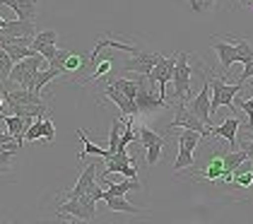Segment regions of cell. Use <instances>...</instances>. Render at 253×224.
I'll use <instances>...</instances> for the list:
<instances>
[{
  "label": "cell",
  "instance_id": "cell-20",
  "mask_svg": "<svg viewBox=\"0 0 253 224\" xmlns=\"http://www.w3.org/2000/svg\"><path fill=\"white\" fill-rule=\"evenodd\" d=\"M78 137L82 140V145H84V147H82V152L78 154L80 162H82L84 157H89V154H97L99 159H106V157L111 154V149H109V147H99V145H94V142L87 137V133H84V131H78Z\"/></svg>",
  "mask_w": 253,
  "mask_h": 224
},
{
  "label": "cell",
  "instance_id": "cell-21",
  "mask_svg": "<svg viewBox=\"0 0 253 224\" xmlns=\"http://www.w3.org/2000/svg\"><path fill=\"white\" fill-rule=\"evenodd\" d=\"M58 77H65V73L60 70V68H53V65H48V68H43L37 73V80H34V92H39L48 85V82H53V80H58Z\"/></svg>",
  "mask_w": 253,
  "mask_h": 224
},
{
  "label": "cell",
  "instance_id": "cell-4",
  "mask_svg": "<svg viewBox=\"0 0 253 224\" xmlns=\"http://www.w3.org/2000/svg\"><path fill=\"white\" fill-rule=\"evenodd\" d=\"M210 85H212V99H210V111L212 116L222 106H234V99H236V94L241 92V87H244V82H236V85H227L224 82V77H217V75H210Z\"/></svg>",
  "mask_w": 253,
  "mask_h": 224
},
{
  "label": "cell",
  "instance_id": "cell-12",
  "mask_svg": "<svg viewBox=\"0 0 253 224\" xmlns=\"http://www.w3.org/2000/svg\"><path fill=\"white\" fill-rule=\"evenodd\" d=\"M224 37L229 39V34H224ZM232 41V39H229ZM210 46H212L214 51H217V56H219V68H222V73H229L232 70V65L236 63V44H224V41H219V37H210Z\"/></svg>",
  "mask_w": 253,
  "mask_h": 224
},
{
  "label": "cell",
  "instance_id": "cell-29",
  "mask_svg": "<svg viewBox=\"0 0 253 224\" xmlns=\"http://www.w3.org/2000/svg\"><path fill=\"white\" fill-rule=\"evenodd\" d=\"M37 53H41V56L46 58V60H53V58L60 53V48H58V44H34L32 46Z\"/></svg>",
  "mask_w": 253,
  "mask_h": 224
},
{
  "label": "cell",
  "instance_id": "cell-28",
  "mask_svg": "<svg viewBox=\"0 0 253 224\" xmlns=\"http://www.w3.org/2000/svg\"><path fill=\"white\" fill-rule=\"evenodd\" d=\"M20 152H12V149H2L0 152V174H10L15 169V157Z\"/></svg>",
  "mask_w": 253,
  "mask_h": 224
},
{
  "label": "cell",
  "instance_id": "cell-14",
  "mask_svg": "<svg viewBox=\"0 0 253 224\" xmlns=\"http://www.w3.org/2000/svg\"><path fill=\"white\" fill-rule=\"evenodd\" d=\"M0 121L7 126V133L20 142L24 145V133L29 131V126L34 123L32 118H22V116H15V113H10V116H5V113H0Z\"/></svg>",
  "mask_w": 253,
  "mask_h": 224
},
{
  "label": "cell",
  "instance_id": "cell-10",
  "mask_svg": "<svg viewBox=\"0 0 253 224\" xmlns=\"http://www.w3.org/2000/svg\"><path fill=\"white\" fill-rule=\"evenodd\" d=\"M162 58H164V56H162V53H157V51L140 48L135 56H130V60H126V63H123V70H126V73L150 75V73H152V68H155Z\"/></svg>",
  "mask_w": 253,
  "mask_h": 224
},
{
  "label": "cell",
  "instance_id": "cell-2",
  "mask_svg": "<svg viewBox=\"0 0 253 224\" xmlns=\"http://www.w3.org/2000/svg\"><path fill=\"white\" fill-rule=\"evenodd\" d=\"M48 68V60L37 53L32 58H24V60H17L12 65V73H10V82H15L22 90H34V80H37V73Z\"/></svg>",
  "mask_w": 253,
  "mask_h": 224
},
{
  "label": "cell",
  "instance_id": "cell-19",
  "mask_svg": "<svg viewBox=\"0 0 253 224\" xmlns=\"http://www.w3.org/2000/svg\"><path fill=\"white\" fill-rule=\"evenodd\" d=\"M106 205L111 212H126V215H140V212H147L150 207H137V205H130L126 195H111L106 198Z\"/></svg>",
  "mask_w": 253,
  "mask_h": 224
},
{
  "label": "cell",
  "instance_id": "cell-38",
  "mask_svg": "<svg viewBox=\"0 0 253 224\" xmlns=\"http://www.w3.org/2000/svg\"><path fill=\"white\" fill-rule=\"evenodd\" d=\"M5 24H7V19H5V17H0V29H2Z\"/></svg>",
  "mask_w": 253,
  "mask_h": 224
},
{
  "label": "cell",
  "instance_id": "cell-27",
  "mask_svg": "<svg viewBox=\"0 0 253 224\" xmlns=\"http://www.w3.org/2000/svg\"><path fill=\"white\" fill-rule=\"evenodd\" d=\"M121 123H123V118H114V121H111V131H109V149H111V152H116V149H118L121 135H123Z\"/></svg>",
  "mask_w": 253,
  "mask_h": 224
},
{
  "label": "cell",
  "instance_id": "cell-22",
  "mask_svg": "<svg viewBox=\"0 0 253 224\" xmlns=\"http://www.w3.org/2000/svg\"><path fill=\"white\" fill-rule=\"evenodd\" d=\"M89 65V56H80V53H68L65 58V77H73L75 80V75L82 73L84 68Z\"/></svg>",
  "mask_w": 253,
  "mask_h": 224
},
{
  "label": "cell",
  "instance_id": "cell-7",
  "mask_svg": "<svg viewBox=\"0 0 253 224\" xmlns=\"http://www.w3.org/2000/svg\"><path fill=\"white\" fill-rule=\"evenodd\" d=\"M210 99H212V85H210V75L205 73V82L200 87V92L195 94L193 99L188 101V109L205 123L212 128V111H210Z\"/></svg>",
  "mask_w": 253,
  "mask_h": 224
},
{
  "label": "cell",
  "instance_id": "cell-18",
  "mask_svg": "<svg viewBox=\"0 0 253 224\" xmlns=\"http://www.w3.org/2000/svg\"><path fill=\"white\" fill-rule=\"evenodd\" d=\"M234 186L241 188V190L253 188V162L251 159H246L244 164H239V167L234 169Z\"/></svg>",
  "mask_w": 253,
  "mask_h": 224
},
{
  "label": "cell",
  "instance_id": "cell-32",
  "mask_svg": "<svg viewBox=\"0 0 253 224\" xmlns=\"http://www.w3.org/2000/svg\"><path fill=\"white\" fill-rule=\"evenodd\" d=\"M41 137H43V142H53V137H56V126H53V121L46 118V116H43V121H41Z\"/></svg>",
  "mask_w": 253,
  "mask_h": 224
},
{
  "label": "cell",
  "instance_id": "cell-11",
  "mask_svg": "<svg viewBox=\"0 0 253 224\" xmlns=\"http://www.w3.org/2000/svg\"><path fill=\"white\" fill-rule=\"evenodd\" d=\"M222 174H224V152H219V149H214L208 157V162L198 171H193L195 181H208V183H219Z\"/></svg>",
  "mask_w": 253,
  "mask_h": 224
},
{
  "label": "cell",
  "instance_id": "cell-1",
  "mask_svg": "<svg viewBox=\"0 0 253 224\" xmlns=\"http://www.w3.org/2000/svg\"><path fill=\"white\" fill-rule=\"evenodd\" d=\"M188 53L186 51H178L176 53V65H174V99L176 101H181V104H186V101H191L193 99V94H191V77H193L195 68L188 63Z\"/></svg>",
  "mask_w": 253,
  "mask_h": 224
},
{
  "label": "cell",
  "instance_id": "cell-23",
  "mask_svg": "<svg viewBox=\"0 0 253 224\" xmlns=\"http://www.w3.org/2000/svg\"><path fill=\"white\" fill-rule=\"evenodd\" d=\"M12 65H15V60L10 58V53L5 48H0V92H5V85L10 82Z\"/></svg>",
  "mask_w": 253,
  "mask_h": 224
},
{
  "label": "cell",
  "instance_id": "cell-37",
  "mask_svg": "<svg viewBox=\"0 0 253 224\" xmlns=\"http://www.w3.org/2000/svg\"><path fill=\"white\" fill-rule=\"evenodd\" d=\"M239 2H241L246 10H253V0H239Z\"/></svg>",
  "mask_w": 253,
  "mask_h": 224
},
{
  "label": "cell",
  "instance_id": "cell-13",
  "mask_svg": "<svg viewBox=\"0 0 253 224\" xmlns=\"http://www.w3.org/2000/svg\"><path fill=\"white\" fill-rule=\"evenodd\" d=\"M94 183H97V164H89V167L78 176L75 188H73V190H65V193H60V195H65V200H68V198H80V195H84Z\"/></svg>",
  "mask_w": 253,
  "mask_h": 224
},
{
  "label": "cell",
  "instance_id": "cell-9",
  "mask_svg": "<svg viewBox=\"0 0 253 224\" xmlns=\"http://www.w3.org/2000/svg\"><path fill=\"white\" fill-rule=\"evenodd\" d=\"M104 99H109L111 104H116L118 111H121V116H140V109H137L135 99L126 96V94L121 92L116 85H111V82H104V90H101V99H99V104H101Z\"/></svg>",
  "mask_w": 253,
  "mask_h": 224
},
{
  "label": "cell",
  "instance_id": "cell-3",
  "mask_svg": "<svg viewBox=\"0 0 253 224\" xmlns=\"http://www.w3.org/2000/svg\"><path fill=\"white\" fill-rule=\"evenodd\" d=\"M94 198L92 193L87 190L84 195L80 198H68L63 205L56 210V215H70L75 222H94L97 220V207H94Z\"/></svg>",
  "mask_w": 253,
  "mask_h": 224
},
{
  "label": "cell",
  "instance_id": "cell-6",
  "mask_svg": "<svg viewBox=\"0 0 253 224\" xmlns=\"http://www.w3.org/2000/svg\"><path fill=\"white\" fill-rule=\"evenodd\" d=\"M174 128H191V131L200 133V137H212V128L210 126H205L198 116H195L186 104H181V101H176L174 106V121L169 123V128L167 131L171 133Z\"/></svg>",
  "mask_w": 253,
  "mask_h": 224
},
{
  "label": "cell",
  "instance_id": "cell-15",
  "mask_svg": "<svg viewBox=\"0 0 253 224\" xmlns=\"http://www.w3.org/2000/svg\"><path fill=\"white\" fill-rule=\"evenodd\" d=\"M239 128H241V118L234 113V116H229L224 123L212 126V135H217V137H224V140L229 142V149H234L236 140H239Z\"/></svg>",
  "mask_w": 253,
  "mask_h": 224
},
{
  "label": "cell",
  "instance_id": "cell-39",
  "mask_svg": "<svg viewBox=\"0 0 253 224\" xmlns=\"http://www.w3.org/2000/svg\"><path fill=\"white\" fill-rule=\"evenodd\" d=\"M0 113H2V111H0Z\"/></svg>",
  "mask_w": 253,
  "mask_h": 224
},
{
  "label": "cell",
  "instance_id": "cell-8",
  "mask_svg": "<svg viewBox=\"0 0 253 224\" xmlns=\"http://www.w3.org/2000/svg\"><path fill=\"white\" fill-rule=\"evenodd\" d=\"M174 65H176V53L171 58H162L155 68H152V73L147 75L150 85H155L157 90H159V96H162L164 101H167V85L174 80Z\"/></svg>",
  "mask_w": 253,
  "mask_h": 224
},
{
  "label": "cell",
  "instance_id": "cell-16",
  "mask_svg": "<svg viewBox=\"0 0 253 224\" xmlns=\"http://www.w3.org/2000/svg\"><path fill=\"white\" fill-rule=\"evenodd\" d=\"M0 34L12 37V39H34L37 37V27H34V22H29V19H15V22H7V24L0 29Z\"/></svg>",
  "mask_w": 253,
  "mask_h": 224
},
{
  "label": "cell",
  "instance_id": "cell-25",
  "mask_svg": "<svg viewBox=\"0 0 253 224\" xmlns=\"http://www.w3.org/2000/svg\"><path fill=\"white\" fill-rule=\"evenodd\" d=\"M188 2V7L193 10V12H214V10H219L222 7V2L224 0H186Z\"/></svg>",
  "mask_w": 253,
  "mask_h": 224
},
{
  "label": "cell",
  "instance_id": "cell-24",
  "mask_svg": "<svg viewBox=\"0 0 253 224\" xmlns=\"http://www.w3.org/2000/svg\"><path fill=\"white\" fill-rule=\"evenodd\" d=\"M106 82H111V85H116L121 92L126 94V96H130V99H135L137 96V77L135 80H128V77H111V80H106Z\"/></svg>",
  "mask_w": 253,
  "mask_h": 224
},
{
  "label": "cell",
  "instance_id": "cell-17",
  "mask_svg": "<svg viewBox=\"0 0 253 224\" xmlns=\"http://www.w3.org/2000/svg\"><path fill=\"white\" fill-rule=\"evenodd\" d=\"M0 5L15 10L17 19H29L34 22L39 15V7H37V0H0Z\"/></svg>",
  "mask_w": 253,
  "mask_h": 224
},
{
  "label": "cell",
  "instance_id": "cell-5",
  "mask_svg": "<svg viewBox=\"0 0 253 224\" xmlns=\"http://www.w3.org/2000/svg\"><path fill=\"white\" fill-rule=\"evenodd\" d=\"M198 140H200V133L191 131V128H183L181 133H176L178 157H176V162H174V171H183V169H188L195 164L193 152H195V147H198Z\"/></svg>",
  "mask_w": 253,
  "mask_h": 224
},
{
  "label": "cell",
  "instance_id": "cell-33",
  "mask_svg": "<svg viewBox=\"0 0 253 224\" xmlns=\"http://www.w3.org/2000/svg\"><path fill=\"white\" fill-rule=\"evenodd\" d=\"M41 121H43V118H34V123L29 126V131L24 133V140H27V142L41 140Z\"/></svg>",
  "mask_w": 253,
  "mask_h": 224
},
{
  "label": "cell",
  "instance_id": "cell-31",
  "mask_svg": "<svg viewBox=\"0 0 253 224\" xmlns=\"http://www.w3.org/2000/svg\"><path fill=\"white\" fill-rule=\"evenodd\" d=\"M236 142H239V147L246 152V157H249V159L253 162V131H251V128H249V133H244V135H241Z\"/></svg>",
  "mask_w": 253,
  "mask_h": 224
},
{
  "label": "cell",
  "instance_id": "cell-34",
  "mask_svg": "<svg viewBox=\"0 0 253 224\" xmlns=\"http://www.w3.org/2000/svg\"><path fill=\"white\" fill-rule=\"evenodd\" d=\"M234 104L246 111V116H249V128L253 131V96L251 99H234Z\"/></svg>",
  "mask_w": 253,
  "mask_h": 224
},
{
  "label": "cell",
  "instance_id": "cell-35",
  "mask_svg": "<svg viewBox=\"0 0 253 224\" xmlns=\"http://www.w3.org/2000/svg\"><path fill=\"white\" fill-rule=\"evenodd\" d=\"M121 176H126V179H137V167L135 164H126V167L121 169Z\"/></svg>",
  "mask_w": 253,
  "mask_h": 224
},
{
  "label": "cell",
  "instance_id": "cell-30",
  "mask_svg": "<svg viewBox=\"0 0 253 224\" xmlns=\"http://www.w3.org/2000/svg\"><path fill=\"white\" fill-rule=\"evenodd\" d=\"M58 41H60V37L56 29H46V32H37L32 46H34V44H58Z\"/></svg>",
  "mask_w": 253,
  "mask_h": 224
},
{
  "label": "cell",
  "instance_id": "cell-26",
  "mask_svg": "<svg viewBox=\"0 0 253 224\" xmlns=\"http://www.w3.org/2000/svg\"><path fill=\"white\" fill-rule=\"evenodd\" d=\"M162 147H164V137H159V140L150 142V145L145 147V164H147V167H155L157 162H159V157H162Z\"/></svg>",
  "mask_w": 253,
  "mask_h": 224
},
{
  "label": "cell",
  "instance_id": "cell-36",
  "mask_svg": "<svg viewBox=\"0 0 253 224\" xmlns=\"http://www.w3.org/2000/svg\"><path fill=\"white\" fill-rule=\"evenodd\" d=\"M251 77H253V63H246L244 65V75L239 77V82H249Z\"/></svg>",
  "mask_w": 253,
  "mask_h": 224
}]
</instances>
